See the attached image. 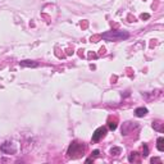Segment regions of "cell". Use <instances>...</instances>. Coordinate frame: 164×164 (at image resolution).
Segmentation results:
<instances>
[{"mask_svg":"<svg viewBox=\"0 0 164 164\" xmlns=\"http://www.w3.org/2000/svg\"><path fill=\"white\" fill-rule=\"evenodd\" d=\"M128 36H130L128 32H125V31H108L101 35V37L105 41H122V40L128 38Z\"/></svg>","mask_w":164,"mask_h":164,"instance_id":"cell-1","label":"cell"},{"mask_svg":"<svg viewBox=\"0 0 164 164\" xmlns=\"http://www.w3.org/2000/svg\"><path fill=\"white\" fill-rule=\"evenodd\" d=\"M84 150H85L84 145H79V146H78V142L74 141L72 145L69 146V149H68V155H69V156H73V154H77V155H76V158H77V156H79L82 153H84Z\"/></svg>","mask_w":164,"mask_h":164,"instance_id":"cell-2","label":"cell"},{"mask_svg":"<svg viewBox=\"0 0 164 164\" xmlns=\"http://www.w3.org/2000/svg\"><path fill=\"white\" fill-rule=\"evenodd\" d=\"M107 128L105 127H99L94 133H92V141L94 142H97V141H100L102 137H104L105 135H107Z\"/></svg>","mask_w":164,"mask_h":164,"instance_id":"cell-3","label":"cell"},{"mask_svg":"<svg viewBox=\"0 0 164 164\" xmlns=\"http://www.w3.org/2000/svg\"><path fill=\"white\" fill-rule=\"evenodd\" d=\"M19 64H20V67H37V63L32 60H22Z\"/></svg>","mask_w":164,"mask_h":164,"instance_id":"cell-4","label":"cell"},{"mask_svg":"<svg viewBox=\"0 0 164 164\" xmlns=\"http://www.w3.org/2000/svg\"><path fill=\"white\" fill-rule=\"evenodd\" d=\"M146 113H148V109H146V108H137V109L135 110L136 117H144V115H146Z\"/></svg>","mask_w":164,"mask_h":164,"instance_id":"cell-5","label":"cell"},{"mask_svg":"<svg viewBox=\"0 0 164 164\" xmlns=\"http://www.w3.org/2000/svg\"><path fill=\"white\" fill-rule=\"evenodd\" d=\"M156 142H158V145H156L158 150H159V151H164V138H163V137H159Z\"/></svg>","mask_w":164,"mask_h":164,"instance_id":"cell-6","label":"cell"},{"mask_svg":"<svg viewBox=\"0 0 164 164\" xmlns=\"http://www.w3.org/2000/svg\"><path fill=\"white\" fill-rule=\"evenodd\" d=\"M109 128H110L112 131H114V130L117 128V120H115V119H114V120L109 119Z\"/></svg>","mask_w":164,"mask_h":164,"instance_id":"cell-7","label":"cell"},{"mask_svg":"<svg viewBox=\"0 0 164 164\" xmlns=\"http://www.w3.org/2000/svg\"><path fill=\"white\" fill-rule=\"evenodd\" d=\"M142 149H144V154H142V155H144V156H148V154H149V151H148V146H146V145H144Z\"/></svg>","mask_w":164,"mask_h":164,"instance_id":"cell-8","label":"cell"},{"mask_svg":"<svg viewBox=\"0 0 164 164\" xmlns=\"http://www.w3.org/2000/svg\"><path fill=\"white\" fill-rule=\"evenodd\" d=\"M110 153H120V149H118V148H114V149H112V150H110Z\"/></svg>","mask_w":164,"mask_h":164,"instance_id":"cell-9","label":"cell"},{"mask_svg":"<svg viewBox=\"0 0 164 164\" xmlns=\"http://www.w3.org/2000/svg\"><path fill=\"white\" fill-rule=\"evenodd\" d=\"M149 14H141V19H149Z\"/></svg>","mask_w":164,"mask_h":164,"instance_id":"cell-10","label":"cell"},{"mask_svg":"<svg viewBox=\"0 0 164 164\" xmlns=\"http://www.w3.org/2000/svg\"><path fill=\"white\" fill-rule=\"evenodd\" d=\"M136 159V155H135V153H132V155L130 156V161H133Z\"/></svg>","mask_w":164,"mask_h":164,"instance_id":"cell-11","label":"cell"},{"mask_svg":"<svg viewBox=\"0 0 164 164\" xmlns=\"http://www.w3.org/2000/svg\"><path fill=\"white\" fill-rule=\"evenodd\" d=\"M92 155H94V156H97V155H99V150H94V151H92Z\"/></svg>","mask_w":164,"mask_h":164,"instance_id":"cell-12","label":"cell"}]
</instances>
